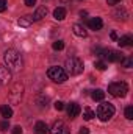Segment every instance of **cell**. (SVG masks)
Masks as SVG:
<instances>
[{
    "label": "cell",
    "mask_w": 133,
    "mask_h": 134,
    "mask_svg": "<svg viewBox=\"0 0 133 134\" xmlns=\"http://www.w3.org/2000/svg\"><path fill=\"white\" fill-rule=\"evenodd\" d=\"M3 59H5V64H6L9 72H19L24 67V61H22L21 53L17 50H14V48L6 50L5 55H3Z\"/></svg>",
    "instance_id": "cell-1"
},
{
    "label": "cell",
    "mask_w": 133,
    "mask_h": 134,
    "mask_svg": "<svg viewBox=\"0 0 133 134\" xmlns=\"http://www.w3.org/2000/svg\"><path fill=\"white\" fill-rule=\"evenodd\" d=\"M83 61L80 58H67L64 63V72L67 75H80L83 72Z\"/></svg>",
    "instance_id": "cell-2"
},
{
    "label": "cell",
    "mask_w": 133,
    "mask_h": 134,
    "mask_svg": "<svg viewBox=\"0 0 133 134\" xmlns=\"http://www.w3.org/2000/svg\"><path fill=\"white\" fill-rule=\"evenodd\" d=\"M96 55L102 56L103 59H106L108 63H119L124 56L122 53L116 52V50H111V48H96Z\"/></svg>",
    "instance_id": "cell-3"
},
{
    "label": "cell",
    "mask_w": 133,
    "mask_h": 134,
    "mask_svg": "<svg viewBox=\"0 0 133 134\" xmlns=\"http://www.w3.org/2000/svg\"><path fill=\"white\" fill-rule=\"evenodd\" d=\"M114 112H116V109L111 103H102L97 108V117L100 119V122H108L114 115Z\"/></svg>",
    "instance_id": "cell-4"
},
{
    "label": "cell",
    "mask_w": 133,
    "mask_h": 134,
    "mask_svg": "<svg viewBox=\"0 0 133 134\" xmlns=\"http://www.w3.org/2000/svg\"><path fill=\"white\" fill-rule=\"evenodd\" d=\"M108 92H110L113 97L122 98V97H125V95H127V92H129V86H127V83H124V81L111 83V84L108 86Z\"/></svg>",
    "instance_id": "cell-5"
},
{
    "label": "cell",
    "mask_w": 133,
    "mask_h": 134,
    "mask_svg": "<svg viewBox=\"0 0 133 134\" xmlns=\"http://www.w3.org/2000/svg\"><path fill=\"white\" fill-rule=\"evenodd\" d=\"M47 76L55 83H64L67 80V73L63 67H50L47 70Z\"/></svg>",
    "instance_id": "cell-6"
},
{
    "label": "cell",
    "mask_w": 133,
    "mask_h": 134,
    "mask_svg": "<svg viewBox=\"0 0 133 134\" xmlns=\"http://www.w3.org/2000/svg\"><path fill=\"white\" fill-rule=\"evenodd\" d=\"M22 92H24V86L22 84H14L11 92H9V101L11 104H19L21 100H22Z\"/></svg>",
    "instance_id": "cell-7"
},
{
    "label": "cell",
    "mask_w": 133,
    "mask_h": 134,
    "mask_svg": "<svg viewBox=\"0 0 133 134\" xmlns=\"http://www.w3.org/2000/svg\"><path fill=\"white\" fill-rule=\"evenodd\" d=\"M50 134H69V130H67L66 123L63 120H58L53 123L52 130H50Z\"/></svg>",
    "instance_id": "cell-8"
},
{
    "label": "cell",
    "mask_w": 133,
    "mask_h": 134,
    "mask_svg": "<svg viewBox=\"0 0 133 134\" xmlns=\"http://www.w3.org/2000/svg\"><path fill=\"white\" fill-rule=\"evenodd\" d=\"M11 80V72L6 66H0V86H6Z\"/></svg>",
    "instance_id": "cell-9"
},
{
    "label": "cell",
    "mask_w": 133,
    "mask_h": 134,
    "mask_svg": "<svg viewBox=\"0 0 133 134\" xmlns=\"http://www.w3.org/2000/svg\"><path fill=\"white\" fill-rule=\"evenodd\" d=\"M66 111H67V115L70 117V119H75L78 114H80V106H78V103H75V101H72V103H69L66 106Z\"/></svg>",
    "instance_id": "cell-10"
},
{
    "label": "cell",
    "mask_w": 133,
    "mask_h": 134,
    "mask_svg": "<svg viewBox=\"0 0 133 134\" xmlns=\"http://www.w3.org/2000/svg\"><path fill=\"white\" fill-rule=\"evenodd\" d=\"M88 27H89L91 30L99 31V30H102V27H103V20H102L100 17H93V19L88 20Z\"/></svg>",
    "instance_id": "cell-11"
},
{
    "label": "cell",
    "mask_w": 133,
    "mask_h": 134,
    "mask_svg": "<svg viewBox=\"0 0 133 134\" xmlns=\"http://www.w3.org/2000/svg\"><path fill=\"white\" fill-rule=\"evenodd\" d=\"M47 13H49V9H47V6H39V8H36V11H34V14L32 16L33 17V20H41V19H44L45 16H47Z\"/></svg>",
    "instance_id": "cell-12"
},
{
    "label": "cell",
    "mask_w": 133,
    "mask_h": 134,
    "mask_svg": "<svg viewBox=\"0 0 133 134\" xmlns=\"http://www.w3.org/2000/svg\"><path fill=\"white\" fill-rule=\"evenodd\" d=\"M0 114H2V117H3L5 120H9V119L13 117V109H11V106H9V104H2V106H0Z\"/></svg>",
    "instance_id": "cell-13"
},
{
    "label": "cell",
    "mask_w": 133,
    "mask_h": 134,
    "mask_svg": "<svg viewBox=\"0 0 133 134\" xmlns=\"http://www.w3.org/2000/svg\"><path fill=\"white\" fill-rule=\"evenodd\" d=\"M117 44H119L121 47H132L133 45V37L130 34H125V36H122V37L117 39Z\"/></svg>",
    "instance_id": "cell-14"
},
{
    "label": "cell",
    "mask_w": 133,
    "mask_h": 134,
    "mask_svg": "<svg viewBox=\"0 0 133 134\" xmlns=\"http://www.w3.org/2000/svg\"><path fill=\"white\" fill-rule=\"evenodd\" d=\"M34 133L36 134H49V126L45 125V122H36Z\"/></svg>",
    "instance_id": "cell-15"
},
{
    "label": "cell",
    "mask_w": 133,
    "mask_h": 134,
    "mask_svg": "<svg viewBox=\"0 0 133 134\" xmlns=\"http://www.w3.org/2000/svg\"><path fill=\"white\" fill-rule=\"evenodd\" d=\"M72 31L75 36H78V37H86L88 36V31L85 30V27H81V25H78V24H75L74 27H72Z\"/></svg>",
    "instance_id": "cell-16"
},
{
    "label": "cell",
    "mask_w": 133,
    "mask_h": 134,
    "mask_svg": "<svg viewBox=\"0 0 133 134\" xmlns=\"http://www.w3.org/2000/svg\"><path fill=\"white\" fill-rule=\"evenodd\" d=\"M53 17H55L57 20H63V19L66 17V8H63V6L55 8V9H53Z\"/></svg>",
    "instance_id": "cell-17"
},
{
    "label": "cell",
    "mask_w": 133,
    "mask_h": 134,
    "mask_svg": "<svg viewBox=\"0 0 133 134\" xmlns=\"http://www.w3.org/2000/svg\"><path fill=\"white\" fill-rule=\"evenodd\" d=\"M34 20H33V17L32 16H24V17H21L19 19V27H24V28H27V27H30L32 24H33Z\"/></svg>",
    "instance_id": "cell-18"
},
{
    "label": "cell",
    "mask_w": 133,
    "mask_h": 134,
    "mask_svg": "<svg viewBox=\"0 0 133 134\" xmlns=\"http://www.w3.org/2000/svg\"><path fill=\"white\" fill-rule=\"evenodd\" d=\"M93 100H96V101H102L103 98H105V92L102 91V89H96V91H93Z\"/></svg>",
    "instance_id": "cell-19"
},
{
    "label": "cell",
    "mask_w": 133,
    "mask_h": 134,
    "mask_svg": "<svg viewBox=\"0 0 133 134\" xmlns=\"http://www.w3.org/2000/svg\"><path fill=\"white\" fill-rule=\"evenodd\" d=\"M114 16H116V19H119V20H121V19H127V16H129V14H127V11H125L124 8H117V9L114 11Z\"/></svg>",
    "instance_id": "cell-20"
},
{
    "label": "cell",
    "mask_w": 133,
    "mask_h": 134,
    "mask_svg": "<svg viewBox=\"0 0 133 134\" xmlns=\"http://www.w3.org/2000/svg\"><path fill=\"white\" fill-rule=\"evenodd\" d=\"M93 117H96V112H94V111H91L89 108H86V109H85V112H83V119H85V120H91Z\"/></svg>",
    "instance_id": "cell-21"
},
{
    "label": "cell",
    "mask_w": 133,
    "mask_h": 134,
    "mask_svg": "<svg viewBox=\"0 0 133 134\" xmlns=\"http://www.w3.org/2000/svg\"><path fill=\"white\" fill-rule=\"evenodd\" d=\"M52 47H53V50H63L64 48V41H61V39L60 41H55Z\"/></svg>",
    "instance_id": "cell-22"
},
{
    "label": "cell",
    "mask_w": 133,
    "mask_h": 134,
    "mask_svg": "<svg viewBox=\"0 0 133 134\" xmlns=\"http://www.w3.org/2000/svg\"><path fill=\"white\" fill-rule=\"evenodd\" d=\"M121 63H122V66L127 67V69H130V67L133 66V59H132V58H122V59H121Z\"/></svg>",
    "instance_id": "cell-23"
},
{
    "label": "cell",
    "mask_w": 133,
    "mask_h": 134,
    "mask_svg": "<svg viewBox=\"0 0 133 134\" xmlns=\"http://www.w3.org/2000/svg\"><path fill=\"white\" fill-rule=\"evenodd\" d=\"M38 104H39V106H42V108H44V106H47V101H49V98H47V97H44V95H41V97H38Z\"/></svg>",
    "instance_id": "cell-24"
},
{
    "label": "cell",
    "mask_w": 133,
    "mask_h": 134,
    "mask_svg": "<svg viewBox=\"0 0 133 134\" xmlns=\"http://www.w3.org/2000/svg\"><path fill=\"white\" fill-rule=\"evenodd\" d=\"M125 117H127L129 120L133 119V108L132 106H127V108H125Z\"/></svg>",
    "instance_id": "cell-25"
},
{
    "label": "cell",
    "mask_w": 133,
    "mask_h": 134,
    "mask_svg": "<svg viewBox=\"0 0 133 134\" xmlns=\"http://www.w3.org/2000/svg\"><path fill=\"white\" fill-rule=\"evenodd\" d=\"M94 67H96L97 70H106V64H105L103 61H97V63L94 64Z\"/></svg>",
    "instance_id": "cell-26"
},
{
    "label": "cell",
    "mask_w": 133,
    "mask_h": 134,
    "mask_svg": "<svg viewBox=\"0 0 133 134\" xmlns=\"http://www.w3.org/2000/svg\"><path fill=\"white\" fill-rule=\"evenodd\" d=\"M53 106H55L57 111H63V109H64V103H63V101H55Z\"/></svg>",
    "instance_id": "cell-27"
},
{
    "label": "cell",
    "mask_w": 133,
    "mask_h": 134,
    "mask_svg": "<svg viewBox=\"0 0 133 134\" xmlns=\"http://www.w3.org/2000/svg\"><path fill=\"white\" fill-rule=\"evenodd\" d=\"M8 128H9L8 120H5V122H2V123H0V130H2V131H8Z\"/></svg>",
    "instance_id": "cell-28"
},
{
    "label": "cell",
    "mask_w": 133,
    "mask_h": 134,
    "mask_svg": "<svg viewBox=\"0 0 133 134\" xmlns=\"http://www.w3.org/2000/svg\"><path fill=\"white\" fill-rule=\"evenodd\" d=\"M6 6H8V2L6 0H0V13H3L6 9Z\"/></svg>",
    "instance_id": "cell-29"
},
{
    "label": "cell",
    "mask_w": 133,
    "mask_h": 134,
    "mask_svg": "<svg viewBox=\"0 0 133 134\" xmlns=\"http://www.w3.org/2000/svg\"><path fill=\"white\" fill-rule=\"evenodd\" d=\"M13 134H22V128L21 126H14L13 128Z\"/></svg>",
    "instance_id": "cell-30"
},
{
    "label": "cell",
    "mask_w": 133,
    "mask_h": 134,
    "mask_svg": "<svg viewBox=\"0 0 133 134\" xmlns=\"http://www.w3.org/2000/svg\"><path fill=\"white\" fill-rule=\"evenodd\" d=\"M122 0H106V3L108 5H117V3H121Z\"/></svg>",
    "instance_id": "cell-31"
},
{
    "label": "cell",
    "mask_w": 133,
    "mask_h": 134,
    "mask_svg": "<svg viewBox=\"0 0 133 134\" xmlns=\"http://www.w3.org/2000/svg\"><path fill=\"white\" fill-rule=\"evenodd\" d=\"M34 3H36V0H25V5L27 6H33Z\"/></svg>",
    "instance_id": "cell-32"
},
{
    "label": "cell",
    "mask_w": 133,
    "mask_h": 134,
    "mask_svg": "<svg viewBox=\"0 0 133 134\" xmlns=\"http://www.w3.org/2000/svg\"><path fill=\"white\" fill-rule=\"evenodd\" d=\"M110 37H111L113 41H117V34H116V31H111V33H110Z\"/></svg>",
    "instance_id": "cell-33"
},
{
    "label": "cell",
    "mask_w": 133,
    "mask_h": 134,
    "mask_svg": "<svg viewBox=\"0 0 133 134\" xmlns=\"http://www.w3.org/2000/svg\"><path fill=\"white\" fill-rule=\"evenodd\" d=\"M80 134H89V130L83 126V128H80Z\"/></svg>",
    "instance_id": "cell-34"
}]
</instances>
